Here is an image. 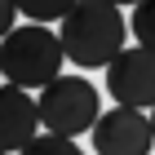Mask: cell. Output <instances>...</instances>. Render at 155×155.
Returning a JSON list of instances; mask_svg holds the SVG:
<instances>
[{
    "label": "cell",
    "instance_id": "cell-1",
    "mask_svg": "<svg viewBox=\"0 0 155 155\" xmlns=\"http://www.w3.org/2000/svg\"><path fill=\"white\" fill-rule=\"evenodd\" d=\"M62 49H67V62L71 67H107L124 49V36H133L124 27V13H120L115 0H75L67 18H62Z\"/></svg>",
    "mask_w": 155,
    "mask_h": 155
},
{
    "label": "cell",
    "instance_id": "cell-2",
    "mask_svg": "<svg viewBox=\"0 0 155 155\" xmlns=\"http://www.w3.org/2000/svg\"><path fill=\"white\" fill-rule=\"evenodd\" d=\"M0 67H5V80L22 84V89H45L67 67L62 36H53L45 22L13 27L9 36L0 40Z\"/></svg>",
    "mask_w": 155,
    "mask_h": 155
},
{
    "label": "cell",
    "instance_id": "cell-3",
    "mask_svg": "<svg viewBox=\"0 0 155 155\" xmlns=\"http://www.w3.org/2000/svg\"><path fill=\"white\" fill-rule=\"evenodd\" d=\"M36 102H40V124L53 129V133H67V137L89 133L97 124V115H102L97 89L89 84V75H58V80H49Z\"/></svg>",
    "mask_w": 155,
    "mask_h": 155
},
{
    "label": "cell",
    "instance_id": "cell-4",
    "mask_svg": "<svg viewBox=\"0 0 155 155\" xmlns=\"http://www.w3.org/2000/svg\"><path fill=\"white\" fill-rule=\"evenodd\" d=\"M151 142H155V124L146 115V107H120L102 111L93 124V151L97 155H151Z\"/></svg>",
    "mask_w": 155,
    "mask_h": 155
},
{
    "label": "cell",
    "instance_id": "cell-5",
    "mask_svg": "<svg viewBox=\"0 0 155 155\" xmlns=\"http://www.w3.org/2000/svg\"><path fill=\"white\" fill-rule=\"evenodd\" d=\"M107 93L129 107H155V49H120L107 62Z\"/></svg>",
    "mask_w": 155,
    "mask_h": 155
},
{
    "label": "cell",
    "instance_id": "cell-6",
    "mask_svg": "<svg viewBox=\"0 0 155 155\" xmlns=\"http://www.w3.org/2000/svg\"><path fill=\"white\" fill-rule=\"evenodd\" d=\"M40 129V102L22 84H0V151H22Z\"/></svg>",
    "mask_w": 155,
    "mask_h": 155
},
{
    "label": "cell",
    "instance_id": "cell-7",
    "mask_svg": "<svg viewBox=\"0 0 155 155\" xmlns=\"http://www.w3.org/2000/svg\"><path fill=\"white\" fill-rule=\"evenodd\" d=\"M18 155H84V151L71 142V137H67V133L45 129V133H36V137H31V142H27Z\"/></svg>",
    "mask_w": 155,
    "mask_h": 155
},
{
    "label": "cell",
    "instance_id": "cell-8",
    "mask_svg": "<svg viewBox=\"0 0 155 155\" xmlns=\"http://www.w3.org/2000/svg\"><path fill=\"white\" fill-rule=\"evenodd\" d=\"M75 0H18V13L31 22H62Z\"/></svg>",
    "mask_w": 155,
    "mask_h": 155
},
{
    "label": "cell",
    "instance_id": "cell-9",
    "mask_svg": "<svg viewBox=\"0 0 155 155\" xmlns=\"http://www.w3.org/2000/svg\"><path fill=\"white\" fill-rule=\"evenodd\" d=\"M129 31H133V40H137V45L155 49V0H137V5H133Z\"/></svg>",
    "mask_w": 155,
    "mask_h": 155
},
{
    "label": "cell",
    "instance_id": "cell-10",
    "mask_svg": "<svg viewBox=\"0 0 155 155\" xmlns=\"http://www.w3.org/2000/svg\"><path fill=\"white\" fill-rule=\"evenodd\" d=\"M13 18H18V0H0V40L13 31Z\"/></svg>",
    "mask_w": 155,
    "mask_h": 155
},
{
    "label": "cell",
    "instance_id": "cell-11",
    "mask_svg": "<svg viewBox=\"0 0 155 155\" xmlns=\"http://www.w3.org/2000/svg\"><path fill=\"white\" fill-rule=\"evenodd\" d=\"M115 5H137V0H115Z\"/></svg>",
    "mask_w": 155,
    "mask_h": 155
},
{
    "label": "cell",
    "instance_id": "cell-12",
    "mask_svg": "<svg viewBox=\"0 0 155 155\" xmlns=\"http://www.w3.org/2000/svg\"><path fill=\"white\" fill-rule=\"evenodd\" d=\"M151 124H155V107H151Z\"/></svg>",
    "mask_w": 155,
    "mask_h": 155
},
{
    "label": "cell",
    "instance_id": "cell-13",
    "mask_svg": "<svg viewBox=\"0 0 155 155\" xmlns=\"http://www.w3.org/2000/svg\"><path fill=\"white\" fill-rule=\"evenodd\" d=\"M0 80H5V67H0Z\"/></svg>",
    "mask_w": 155,
    "mask_h": 155
},
{
    "label": "cell",
    "instance_id": "cell-14",
    "mask_svg": "<svg viewBox=\"0 0 155 155\" xmlns=\"http://www.w3.org/2000/svg\"><path fill=\"white\" fill-rule=\"evenodd\" d=\"M0 155H9V151H0Z\"/></svg>",
    "mask_w": 155,
    "mask_h": 155
}]
</instances>
